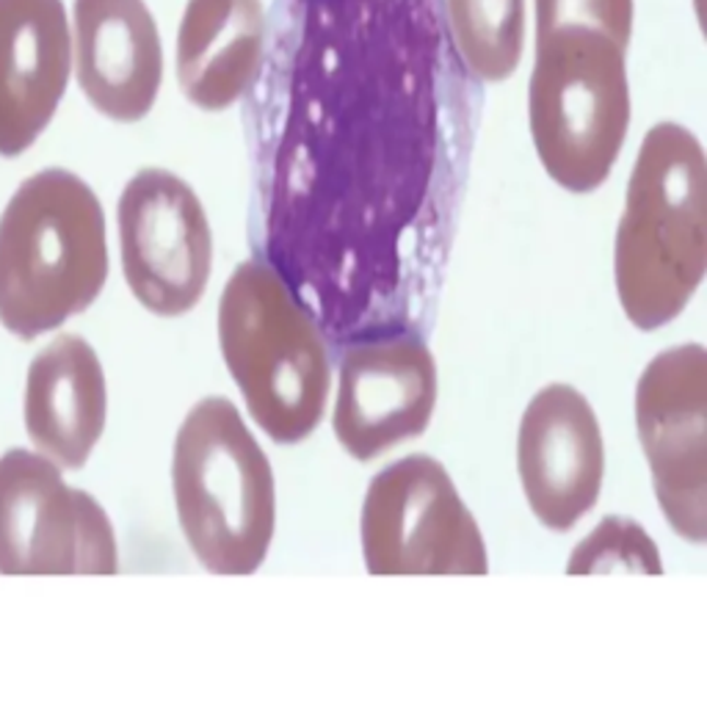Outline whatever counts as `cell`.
Returning a JSON list of instances; mask_svg holds the SVG:
<instances>
[{
	"instance_id": "8992f818",
	"label": "cell",
	"mask_w": 707,
	"mask_h": 707,
	"mask_svg": "<svg viewBox=\"0 0 707 707\" xmlns=\"http://www.w3.org/2000/svg\"><path fill=\"white\" fill-rule=\"evenodd\" d=\"M363 555L370 575H486L479 522L448 470L432 457L392 462L370 481L363 503Z\"/></svg>"
},
{
	"instance_id": "3957f363",
	"label": "cell",
	"mask_w": 707,
	"mask_h": 707,
	"mask_svg": "<svg viewBox=\"0 0 707 707\" xmlns=\"http://www.w3.org/2000/svg\"><path fill=\"white\" fill-rule=\"evenodd\" d=\"M177 517L193 555L213 575H251L274 539L276 495L269 457L229 398L199 401L172 459Z\"/></svg>"
},
{
	"instance_id": "5bb4252c",
	"label": "cell",
	"mask_w": 707,
	"mask_h": 707,
	"mask_svg": "<svg viewBox=\"0 0 707 707\" xmlns=\"http://www.w3.org/2000/svg\"><path fill=\"white\" fill-rule=\"evenodd\" d=\"M106 374L92 345L61 334L28 368L25 428L42 457L61 470H81L106 428Z\"/></svg>"
},
{
	"instance_id": "9a60e30c",
	"label": "cell",
	"mask_w": 707,
	"mask_h": 707,
	"mask_svg": "<svg viewBox=\"0 0 707 707\" xmlns=\"http://www.w3.org/2000/svg\"><path fill=\"white\" fill-rule=\"evenodd\" d=\"M269 45L263 0H188L177 31V81L197 108L222 111L258 81Z\"/></svg>"
},
{
	"instance_id": "ba28073f",
	"label": "cell",
	"mask_w": 707,
	"mask_h": 707,
	"mask_svg": "<svg viewBox=\"0 0 707 707\" xmlns=\"http://www.w3.org/2000/svg\"><path fill=\"white\" fill-rule=\"evenodd\" d=\"M128 287L155 316H182L211 280L213 235L205 208L182 177L141 169L117 208Z\"/></svg>"
},
{
	"instance_id": "5b68a950",
	"label": "cell",
	"mask_w": 707,
	"mask_h": 707,
	"mask_svg": "<svg viewBox=\"0 0 707 707\" xmlns=\"http://www.w3.org/2000/svg\"><path fill=\"white\" fill-rule=\"evenodd\" d=\"M528 117L547 175L567 191H594L614 169L631 125L625 50L584 25L537 36Z\"/></svg>"
},
{
	"instance_id": "7c38bea8",
	"label": "cell",
	"mask_w": 707,
	"mask_h": 707,
	"mask_svg": "<svg viewBox=\"0 0 707 707\" xmlns=\"http://www.w3.org/2000/svg\"><path fill=\"white\" fill-rule=\"evenodd\" d=\"M72 36L61 0H0V155L45 133L67 92Z\"/></svg>"
},
{
	"instance_id": "4fadbf2b",
	"label": "cell",
	"mask_w": 707,
	"mask_h": 707,
	"mask_svg": "<svg viewBox=\"0 0 707 707\" xmlns=\"http://www.w3.org/2000/svg\"><path fill=\"white\" fill-rule=\"evenodd\" d=\"M75 75L103 117L139 122L164 81V47L144 0H75Z\"/></svg>"
},
{
	"instance_id": "9c48e42d",
	"label": "cell",
	"mask_w": 707,
	"mask_h": 707,
	"mask_svg": "<svg viewBox=\"0 0 707 707\" xmlns=\"http://www.w3.org/2000/svg\"><path fill=\"white\" fill-rule=\"evenodd\" d=\"M636 423L655 495L677 537L707 539V351H661L636 387Z\"/></svg>"
},
{
	"instance_id": "ac0fdd59",
	"label": "cell",
	"mask_w": 707,
	"mask_h": 707,
	"mask_svg": "<svg viewBox=\"0 0 707 707\" xmlns=\"http://www.w3.org/2000/svg\"><path fill=\"white\" fill-rule=\"evenodd\" d=\"M564 25L600 31L625 50L633 34V0H537V36Z\"/></svg>"
},
{
	"instance_id": "e0dca14e",
	"label": "cell",
	"mask_w": 707,
	"mask_h": 707,
	"mask_svg": "<svg viewBox=\"0 0 707 707\" xmlns=\"http://www.w3.org/2000/svg\"><path fill=\"white\" fill-rule=\"evenodd\" d=\"M647 573L661 575L663 564L652 539L641 526L625 517H605L578 547L567 564L569 575L594 573Z\"/></svg>"
},
{
	"instance_id": "52a82bcc",
	"label": "cell",
	"mask_w": 707,
	"mask_h": 707,
	"mask_svg": "<svg viewBox=\"0 0 707 707\" xmlns=\"http://www.w3.org/2000/svg\"><path fill=\"white\" fill-rule=\"evenodd\" d=\"M117 539L89 492L34 450L0 457V575H114Z\"/></svg>"
},
{
	"instance_id": "2e32d148",
	"label": "cell",
	"mask_w": 707,
	"mask_h": 707,
	"mask_svg": "<svg viewBox=\"0 0 707 707\" xmlns=\"http://www.w3.org/2000/svg\"><path fill=\"white\" fill-rule=\"evenodd\" d=\"M450 39L481 81H506L526 47V0H445Z\"/></svg>"
},
{
	"instance_id": "8fae6325",
	"label": "cell",
	"mask_w": 707,
	"mask_h": 707,
	"mask_svg": "<svg viewBox=\"0 0 707 707\" xmlns=\"http://www.w3.org/2000/svg\"><path fill=\"white\" fill-rule=\"evenodd\" d=\"M437 403V365L417 338L351 349L340 365L334 434L360 462L426 432Z\"/></svg>"
},
{
	"instance_id": "277c9868",
	"label": "cell",
	"mask_w": 707,
	"mask_h": 707,
	"mask_svg": "<svg viewBox=\"0 0 707 707\" xmlns=\"http://www.w3.org/2000/svg\"><path fill=\"white\" fill-rule=\"evenodd\" d=\"M219 343L249 415L274 443H302L327 410L321 332L271 266L246 260L219 302Z\"/></svg>"
},
{
	"instance_id": "6da1fadb",
	"label": "cell",
	"mask_w": 707,
	"mask_h": 707,
	"mask_svg": "<svg viewBox=\"0 0 707 707\" xmlns=\"http://www.w3.org/2000/svg\"><path fill=\"white\" fill-rule=\"evenodd\" d=\"M707 266V164L699 139L674 122L644 139L616 229L614 276L638 329L667 327L685 310Z\"/></svg>"
},
{
	"instance_id": "7a4b0ae2",
	"label": "cell",
	"mask_w": 707,
	"mask_h": 707,
	"mask_svg": "<svg viewBox=\"0 0 707 707\" xmlns=\"http://www.w3.org/2000/svg\"><path fill=\"white\" fill-rule=\"evenodd\" d=\"M108 276L97 193L67 169L28 177L0 216V323L20 340L89 310Z\"/></svg>"
},
{
	"instance_id": "30bf717a",
	"label": "cell",
	"mask_w": 707,
	"mask_h": 707,
	"mask_svg": "<svg viewBox=\"0 0 707 707\" xmlns=\"http://www.w3.org/2000/svg\"><path fill=\"white\" fill-rule=\"evenodd\" d=\"M517 468L528 506L550 531H569L594 509L605 448L584 392L547 385L531 398L517 437Z\"/></svg>"
}]
</instances>
